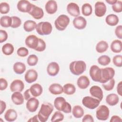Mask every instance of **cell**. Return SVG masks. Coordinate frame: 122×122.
Instances as JSON below:
<instances>
[{
  "label": "cell",
  "instance_id": "13",
  "mask_svg": "<svg viewBox=\"0 0 122 122\" xmlns=\"http://www.w3.org/2000/svg\"><path fill=\"white\" fill-rule=\"evenodd\" d=\"M39 105V101L35 97H31L28 100L26 104V108L31 112H35L38 109Z\"/></svg>",
  "mask_w": 122,
  "mask_h": 122
},
{
  "label": "cell",
  "instance_id": "10",
  "mask_svg": "<svg viewBox=\"0 0 122 122\" xmlns=\"http://www.w3.org/2000/svg\"><path fill=\"white\" fill-rule=\"evenodd\" d=\"M39 38L34 35H30L28 36L25 40L26 45L30 49L35 50L39 44Z\"/></svg>",
  "mask_w": 122,
  "mask_h": 122
},
{
  "label": "cell",
  "instance_id": "16",
  "mask_svg": "<svg viewBox=\"0 0 122 122\" xmlns=\"http://www.w3.org/2000/svg\"><path fill=\"white\" fill-rule=\"evenodd\" d=\"M90 93L91 95L99 100L100 102L102 100L103 97V93L101 88L97 85H93L90 89Z\"/></svg>",
  "mask_w": 122,
  "mask_h": 122
},
{
  "label": "cell",
  "instance_id": "55",
  "mask_svg": "<svg viewBox=\"0 0 122 122\" xmlns=\"http://www.w3.org/2000/svg\"><path fill=\"white\" fill-rule=\"evenodd\" d=\"M30 90L29 89H27L26 90L24 93H23V96H24V99L25 100H28L30 97Z\"/></svg>",
  "mask_w": 122,
  "mask_h": 122
},
{
  "label": "cell",
  "instance_id": "17",
  "mask_svg": "<svg viewBox=\"0 0 122 122\" xmlns=\"http://www.w3.org/2000/svg\"><path fill=\"white\" fill-rule=\"evenodd\" d=\"M73 25L75 28L78 30L84 29L87 25V20L82 16L75 17L73 20Z\"/></svg>",
  "mask_w": 122,
  "mask_h": 122
},
{
  "label": "cell",
  "instance_id": "56",
  "mask_svg": "<svg viewBox=\"0 0 122 122\" xmlns=\"http://www.w3.org/2000/svg\"><path fill=\"white\" fill-rule=\"evenodd\" d=\"M39 121H40L39 120L37 115H34V116H33L32 117H31V118L29 119L28 120V122H39Z\"/></svg>",
  "mask_w": 122,
  "mask_h": 122
},
{
  "label": "cell",
  "instance_id": "18",
  "mask_svg": "<svg viewBox=\"0 0 122 122\" xmlns=\"http://www.w3.org/2000/svg\"><path fill=\"white\" fill-rule=\"evenodd\" d=\"M24 88V84L20 80H14L10 85V90L14 92H21Z\"/></svg>",
  "mask_w": 122,
  "mask_h": 122
},
{
  "label": "cell",
  "instance_id": "15",
  "mask_svg": "<svg viewBox=\"0 0 122 122\" xmlns=\"http://www.w3.org/2000/svg\"><path fill=\"white\" fill-rule=\"evenodd\" d=\"M28 13L30 14L33 18L36 20L41 19L44 16V12L43 10L41 8L33 4H32V8Z\"/></svg>",
  "mask_w": 122,
  "mask_h": 122
},
{
  "label": "cell",
  "instance_id": "41",
  "mask_svg": "<svg viewBox=\"0 0 122 122\" xmlns=\"http://www.w3.org/2000/svg\"><path fill=\"white\" fill-rule=\"evenodd\" d=\"M27 61L29 66H33L37 64L38 61V58L35 54H31L28 57Z\"/></svg>",
  "mask_w": 122,
  "mask_h": 122
},
{
  "label": "cell",
  "instance_id": "44",
  "mask_svg": "<svg viewBox=\"0 0 122 122\" xmlns=\"http://www.w3.org/2000/svg\"><path fill=\"white\" fill-rule=\"evenodd\" d=\"M112 10L116 13H120L122 11V2L121 0H117L116 2L112 5Z\"/></svg>",
  "mask_w": 122,
  "mask_h": 122
},
{
  "label": "cell",
  "instance_id": "34",
  "mask_svg": "<svg viewBox=\"0 0 122 122\" xmlns=\"http://www.w3.org/2000/svg\"><path fill=\"white\" fill-rule=\"evenodd\" d=\"M12 24V18L9 16H3L0 18V24L4 28L11 27Z\"/></svg>",
  "mask_w": 122,
  "mask_h": 122
},
{
  "label": "cell",
  "instance_id": "7",
  "mask_svg": "<svg viewBox=\"0 0 122 122\" xmlns=\"http://www.w3.org/2000/svg\"><path fill=\"white\" fill-rule=\"evenodd\" d=\"M110 114V110L108 107L105 105L99 106L96 110V117L97 119L100 121L107 120Z\"/></svg>",
  "mask_w": 122,
  "mask_h": 122
},
{
  "label": "cell",
  "instance_id": "48",
  "mask_svg": "<svg viewBox=\"0 0 122 122\" xmlns=\"http://www.w3.org/2000/svg\"><path fill=\"white\" fill-rule=\"evenodd\" d=\"M8 33L7 32L3 30H0V42L2 43L8 39Z\"/></svg>",
  "mask_w": 122,
  "mask_h": 122
},
{
  "label": "cell",
  "instance_id": "4",
  "mask_svg": "<svg viewBox=\"0 0 122 122\" xmlns=\"http://www.w3.org/2000/svg\"><path fill=\"white\" fill-rule=\"evenodd\" d=\"M36 30L38 34L40 35H48L52 31V26L51 24L48 21H41L37 24Z\"/></svg>",
  "mask_w": 122,
  "mask_h": 122
},
{
  "label": "cell",
  "instance_id": "5",
  "mask_svg": "<svg viewBox=\"0 0 122 122\" xmlns=\"http://www.w3.org/2000/svg\"><path fill=\"white\" fill-rule=\"evenodd\" d=\"M70 21V20L68 16L64 14L60 15L54 21L55 27L58 30H64L69 24Z\"/></svg>",
  "mask_w": 122,
  "mask_h": 122
},
{
  "label": "cell",
  "instance_id": "50",
  "mask_svg": "<svg viewBox=\"0 0 122 122\" xmlns=\"http://www.w3.org/2000/svg\"><path fill=\"white\" fill-rule=\"evenodd\" d=\"M8 87V82L7 80L3 78L0 79V90L3 91L5 90Z\"/></svg>",
  "mask_w": 122,
  "mask_h": 122
},
{
  "label": "cell",
  "instance_id": "54",
  "mask_svg": "<svg viewBox=\"0 0 122 122\" xmlns=\"http://www.w3.org/2000/svg\"><path fill=\"white\" fill-rule=\"evenodd\" d=\"M122 81H120L119 83L118 84L117 86V92L118 94L122 96Z\"/></svg>",
  "mask_w": 122,
  "mask_h": 122
},
{
  "label": "cell",
  "instance_id": "30",
  "mask_svg": "<svg viewBox=\"0 0 122 122\" xmlns=\"http://www.w3.org/2000/svg\"><path fill=\"white\" fill-rule=\"evenodd\" d=\"M13 71L15 73L18 74H21L26 71L25 64L21 62H15L13 66Z\"/></svg>",
  "mask_w": 122,
  "mask_h": 122
},
{
  "label": "cell",
  "instance_id": "46",
  "mask_svg": "<svg viewBox=\"0 0 122 122\" xmlns=\"http://www.w3.org/2000/svg\"><path fill=\"white\" fill-rule=\"evenodd\" d=\"M17 53L18 56L21 57H24L27 56L29 54L28 50L24 47L19 48L17 51Z\"/></svg>",
  "mask_w": 122,
  "mask_h": 122
},
{
  "label": "cell",
  "instance_id": "25",
  "mask_svg": "<svg viewBox=\"0 0 122 122\" xmlns=\"http://www.w3.org/2000/svg\"><path fill=\"white\" fill-rule=\"evenodd\" d=\"M49 91L53 95H59L63 92V88L61 84L54 83L51 84L49 86Z\"/></svg>",
  "mask_w": 122,
  "mask_h": 122
},
{
  "label": "cell",
  "instance_id": "9",
  "mask_svg": "<svg viewBox=\"0 0 122 122\" xmlns=\"http://www.w3.org/2000/svg\"><path fill=\"white\" fill-rule=\"evenodd\" d=\"M89 74L92 81L100 82L102 78L101 68L96 65H92L90 69Z\"/></svg>",
  "mask_w": 122,
  "mask_h": 122
},
{
  "label": "cell",
  "instance_id": "22",
  "mask_svg": "<svg viewBox=\"0 0 122 122\" xmlns=\"http://www.w3.org/2000/svg\"><path fill=\"white\" fill-rule=\"evenodd\" d=\"M30 93L32 96L34 97H37L40 96L43 91L42 87L39 83H36L32 84L29 89Z\"/></svg>",
  "mask_w": 122,
  "mask_h": 122
},
{
  "label": "cell",
  "instance_id": "45",
  "mask_svg": "<svg viewBox=\"0 0 122 122\" xmlns=\"http://www.w3.org/2000/svg\"><path fill=\"white\" fill-rule=\"evenodd\" d=\"M112 62L116 66L121 67L122 66V56L121 55H115L112 59Z\"/></svg>",
  "mask_w": 122,
  "mask_h": 122
},
{
  "label": "cell",
  "instance_id": "52",
  "mask_svg": "<svg viewBox=\"0 0 122 122\" xmlns=\"http://www.w3.org/2000/svg\"><path fill=\"white\" fill-rule=\"evenodd\" d=\"M110 121L111 122H122V118L119 116H117V115H113Z\"/></svg>",
  "mask_w": 122,
  "mask_h": 122
},
{
  "label": "cell",
  "instance_id": "36",
  "mask_svg": "<svg viewBox=\"0 0 122 122\" xmlns=\"http://www.w3.org/2000/svg\"><path fill=\"white\" fill-rule=\"evenodd\" d=\"M14 48L12 44L10 43H7L2 47V51L6 55H10L14 52Z\"/></svg>",
  "mask_w": 122,
  "mask_h": 122
},
{
  "label": "cell",
  "instance_id": "20",
  "mask_svg": "<svg viewBox=\"0 0 122 122\" xmlns=\"http://www.w3.org/2000/svg\"><path fill=\"white\" fill-rule=\"evenodd\" d=\"M60 71V66L56 62H51L47 67V72L51 76H55L57 75Z\"/></svg>",
  "mask_w": 122,
  "mask_h": 122
},
{
  "label": "cell",
  "instance_id": "2",
  "mask_svg": "<svg viewBox=\"0 0 122 122\" xmlns=\"http://www.w3.org/2000/svg\"><path fill=\"white\" fill-rule=\"evenodd\" d=\"M54 106L58 111L63 112L66 113L71 112V105L62 97H58L55 99Z\"/></svg>",
  "mask_w": 122,
  "mask_h": 122
},
{
  "label": "cell",
  "instance_id": "43",
  "mask_svg": "<svg viewBox=\"0 0 122 122\" xmlns=\"http://www.w3.org/2000/svg\"><path fill=\"white\" fill-rule=\"evenodd\" d=\"M12 24L11 27L12 28H17L21 24V20L20 18L17 16H12Z\"/></svg>",
  "mask_w": 122,
  "mask_h": 122
},
{
  "label": "cell",
  "instance_id": "1",
  "mask_svg": "<svg viewBox=\"0 0 122 122\" xmlns=\"http://www.w3.org/2000/svg\"><path fill=\"white\" fill-rule=\"evenodd\" d=\"M53 111V105L49 102H45L41 104L37 114L40 122H46Z\"/></svg>",
  "mask_w": 122,
  "mask_h": 122
},
{
  "label": "cell",
  "instance_id": "28",
  "mask_svg": "<svg viewBox=\"0 0 122 122\" xmlns=\"http://www.w3.org/2000/svg\"><path fill=\"white\" fill-rule=\"evenodd\" d=\"M119 20L118 17L113 14L108 15L105 18L106 23L109 26H116L119 22Z\"/></svg>",
  "mask_w": 122,
  "mask_h": 122
},
{
  "label": "cell",
  "instance_id": "23",
  "mask_svg": "<svg viewBox=\"0 0 122 122\" xmlns=\"http://www.w3.org/2000/svg\"><path fill=\"white\" fill-rule=\"evenodd\" d=\"M90 81L88 77L85 75H82L79 77L77 81L78 87L81 89H85L89 86Z\"/></svg>",
  "mask_w": 122,
  "mask_h": 122
},
{
  "label": "cell",
  "instance_id": "31",
  "mask_svg": "<svg viewBox=\"0 0 122 122\" xmlns=\"http://www.w3.org/2000/svg\"><path fill=\"white\" fill-rule=\"evenodd\" d=\"M108 43L104 41H100L96 46V51L97 52L102 53L105 52L108 49Z\"/></svg>",
  "mask_w": 122,
  "mask_h": 122
},
{
  "label": "cell",
  "instance_id": "12",
  "mask_svg": "<svg viewBox=\"0 0 122 122\" xmlns=\"http://www.w3.org/2000/svg\"><path fill=\"white\" fill-rule=\"evenodd\" d=\"M32 4L28 0H20L18 1L17 7L18 10L21 12L29 13L32 8Z\"/></svg>",
  "mask_w": 122,
  "mask_h": 122
},
{
  "label": "cell",
  "instance_id": "47",
  "mask_svg": "<svg viewBox=\"0 0 122 122\" xmlns=\"http://www.w3.org/2000/svg\"><path fill=\"white\" fill-rule=\"evenodd\" d=\"M46 47V44L45 42L42 39L39 38L38 45L37 48L35 50L39 52H41L44 51L45 50Z\"/></svg>",
  "mask_w": 122,
  "mask_h": 122
},
{
  "label": "cell",
  "instance_id": "32",
  "mask_svg": "<svg viewBox=\"0 0 122 122\" xmlns=\"http://www.w3.org/2000/svg\"><path fill=\"white\" fill-rule=\"evenodd\" d=\"M72 115L76 118H80L82 117L84 113L83 108L80 105H75L71 110Z\"/></svg>",
  "mask_w": 122,
  "mask_h": 122
},
{
  "label": "cell",
  "instance_id": "11",
  "mask_svg": "<svg viewBox=\"0 0 122 122\" xmlns=\"http://www.w3.org/2000/svg\"><path fill=\"white\" fill-rule=\"evenodd\" d=\"M95 14L98 17H102L105 15L107 8L105 3L102 1H97L94 5Z\"/></svg>",
  "mask_w": 122,
  "mask_h": 122
},
{
  "label": "cell",
  "instance_id": "29",
  "mask_svg": "<svg viewBox=\"0 0 122 122\" xmlns=\"http://www.w3.org/2000/svg\"><path fill=\"white\" fill-rule=\"evenodd\" d=\"M111 50L114 53H120L122 50V42L119 40H115L111 44Z\"/></svg>",
  "mask_w": 122,
  "mask_h": 122
},
{
  "label": "cell",
  "instance_id": "8",
  "mask_svg": "<svg viewBox=\"0 0 122 122\" xmlns=\"http://www.w3.org/2000/svg\"><path fill=\"white\" fill-rule=\"evenodd\" d=\"M101 69L102 78L100 81V83H105L113 78L115 75V70L113 68L106 67L101 68Z\"/></svg>",
  "mask_w": 122,
  "mask_h": 122
},
{
  "label": "cell",
  "instance_id": "35",
  "mask_svg": "<svg viewBox=\"0 0 122 122\" xmlns=\"http://www.w3.org/2000/svg\"><path fill=\"white\" fill-rule=\"evenodd\" d=\"M63 92L67 95H72L76 92V88L75 86L71 83H66L64 85L63 87Z\"/></svg>",
  "mask_w": 122,
  "mask_h": 122
},
{
  "label": "cell",
  "instance_id": "26",
  "mask_svg": "<svg viewBox=\"0 0 122 122\" xmlns=\"http://www.w3.org/2000/svg\"><path fill=\"white\" fill-rule=\"evenodd\" d=\"M17 112L13 109H8L5 113L4 118L7 122H11L15 121L17 118Z\"/></svg>",
  "mask_w": 122,
  "mask_h": 122
},
{
  "label": "cell",
  "instance_id": "49",
  "mask_svg": "<svg viewBox=\"0 0 122 122\" xmlns=\"http://www.w3.org/2000/svg\"><path fill=\"white\" fill-rule=\"evenodd\" d=\"M115 34L117 38L120 39H122V26L121 25H118L116 27Z\"/></svg>",
  "mask_w": 122,
  "mask_h": 122
},
{
  "label": "cell",
  "instance_id": "51",
  "mask_svg": "<svg viewBox=\"0 0 122 122\" xmlns=\"http://www.w3.org/2000/svg\"><path fill=\"white\" fill-rule=\"evenodd\" d=\"M82 122H93L94 119L93 118V117L91 115L89 114H87L83 116L82 119Z\"/></svg>",
  "mask_w": 122,
  "mask_h": 122
},
{
  "label": "cell",
  "instance_id": "6",
  "mask_svg": "<svg viewBox=\"0 0 122 122\" xmlns=\"http://www.w3.org/2000/svg\"><path fill=\"white\" fill-rule=\"evenodd\" d=\"M82 103L85 107L93 110L98 107L100 103V101L95 98L88 96L83 98Z\"/></svg>",
  "mask_w": 122,
  "mask_h": 122
},
{
  "label": "cell",
  "instance_id": "40",
  "mask_svg": "<svg viewBox=\"0 0 122 122\" xmlns=\"http://www.w3.org/2000/svg\"><path fill=\"white\" fill-rule=\"evenodd\" d=\"M115 80L113 78L107 82L102 83V86L105 90L107 91H110L112 90L115 85Z\"/></svg>",
  "mask_w": 122,
  "mask_h": 122
},
{
  "label": "cell",
  "instance_id": "53",
  "mask_svg": "<svg viewBox=\"0 0 122 122\" xmlns=\"http://www.w3.org/2000/svg\"><path fill=\"white\" fill-rule=\"evenodd\" d=\"M0 106L1 107H0V114H2L6 108V102L1 100L0 102Z\"/></svg>",
  "mask_w": 122,
  "mask_h": 122
},
{
  "label": "cell",
  "instance_id": "57",
  "mask_svg": "<svg viewBox=\"0 0 122 122\" xmlns=\"http://www.w3.org/2000/svg\"><path fill=\"white\" fill-rule=\"evenodd\" d=\"M117 1V0H106V2H107L108 4H111V5H113L115 3H116Z\"/></svg>",
  "mask_w": 122,
  "mask_h": 122
},
{
  "label": "cell",
  "instance_id": "3",
  "mask_svg": "<svg viewBox=\"0 0 122 122\" xmlns=\"http://www.w3.org/2000/svg\"><path fill=\"white\" fill-rule=\"evenodd\" d=\"M69 69L71 73L78 76L85 71L86 64L83 61H75L70 64Z\"/></svg>",
  "mask_w": 122,
  "mask_h": 122
},
{
  "label": "cell",
  "instance_id": "38",
  "mask_svg": "<svg viewBox=\"0 0 122 122\" xmlns=\"http://www.w3.org/2000/svg\"><path fill=\"white\" fill-rule=\"evenodd\" d=\"M97 61L99 64L103 66H106L110 64L111 62V58L107 55H103L99 57L98 58Z\"/></svg>",
  "mask_w": 122,
  "mask_h": 122
},
{
  "label": "cell",
  "instance_id": "14",
  "mask_svg": "<svg viewBox=\"0 0 122 122\" xmlns=\"http://www.w3.org/2000/svg\"><path fill=\"white\" fill-rule=\"evenodd\" d=\"M66 9L68 13L73 17H78L80 14L79 6L74 2L69 3L67 6Z\"/></svg>",
  "mask_w": 122,
  "mask_h": 122
},
{
  "label": "cell",
  "instance_id": "37",
  "mask_svg": "<svg viewBox=\"0 0 122 122\" xmlns=\"http://www.w3.org/2000/svg\"><path fill=\"white\" fill-rule=\"evenodd\" d=\"M81 12L82 14L85 16L91 15L92 12V6L89 3H84L81 7Z\"/></svg>",
  "mask_w": 122,
  "mask_h": 122
},
{
  "label": "cell",
  "instance_id": "33",
  "mask_svg": "<svg viewBox=\"0 0 122 122\" xmlns=\"http://www.w3.org/2000/svg\"><path fill=\"white\" fill-rule=\"evenodd\" d=\"M37 23L32 20H27L23 24V29L27 32H30L36 29Z\"/></svg>",
  "mask_w": 122,
  "mask_h": 122
},
{
  "label": "cell",
  "instance_id": "21",
  "mask_svg": "<svg viewBox=\"0 0 122 122\" xmlns=\"http://www.w3.org/2000/svg\"><path fill=\"white\" fill-rule=\"evenodd\" d=\"M45 9L47 13L49 14L55 13L58 10V5L55 0H48L45 5Z\"/></svg>",
  "mask_w": 122,
  "mask_h": 122
},
{
  "label": "cell",
  "instance_id": "19",
  "mask_svg": "<svg viewBox=\"0 0 122 122\" xmlns=\"http://www.w3.org/2000/svg\"><path fill=\"white\" fill-rule=\"evenodd\" d=\"M24 78L27 82L31 83L37 80L38 78V73L34 69L28 70L25 73Z\"/></svg>",
  "mask_w": 122,
  "mask_h": 122
},
{
  "label": "cell",
  "instance_id": "42",
  "mask_svg": "<svg viewBox=\"0 0 122 122\" xmlns=\"http://www.w3.org/2000/svg\"><path fill=\"white\" fill-rule=\"evenodd\" d=\"M10 10L9 4L5 2H1L0 4V12L1 14H7L8 13Z\"/></svg>",
  "mask_w": 122,
  "mask_h": 122
},
{
  "label": "cell",
  "instance_id": "27",
  "mask_svg": "<svg viewBox=\"0 0 122 122\" xmlns=\"http://www.w3.org/2000/svg\"><path fill=\"white\" fill-rule=\"evenodd\" d=\"M119 101L118 95L115 93H110L106 97V102L110 106L116 105Z\"/></svg>",
  "mask_w": 122,
  "mask_h": 122
},
{
  "label": "cell",
  "instance_id": "39",
  "mask_svg": "<svg viewBox=\"0 0 122 122\" xmlns=\"http://www.w3.org/2000/svg\"><path fill=\"white\" fill-rule=\"evenodd\" d=\"M64 119V115L60 111H56L54 112L51 118V122H61Z\"/></svg>",
  "mask_w": 122,
  "mask_h": 122
},
{
  "label": "cell",
  "instance_id": "24",
  "mask_svg": "<svg viewBox=\"0 0 122 122\" xmlns=\"http://www.w3.org/2000/svg\"><path fill=\"white\" fill-rule=\"evenodd\" d=\"M11 99L12 102L17 105L22 104L24 101L23 95L19 92H14L11 95Z\"/></svg>",
  "mask_w": 122,
  "mask_h": 122
}]
</instances>
